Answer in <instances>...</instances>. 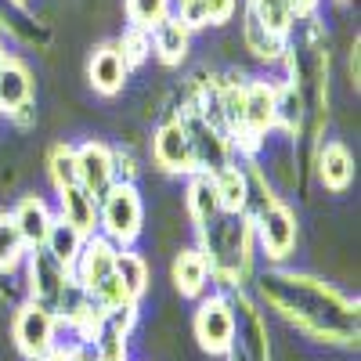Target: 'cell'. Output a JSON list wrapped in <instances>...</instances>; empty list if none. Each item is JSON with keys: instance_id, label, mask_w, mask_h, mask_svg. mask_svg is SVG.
<instances>
[{"instance_id": "obj_11", "label": "cell", "mask_w": 361, "mask_h": 361, "mask_svg": "<svg viewBox=\"0 0 361 361\" xmlns=\"http://www.w3.org/2000/svg\"><path fill=\"white\" fill-rule=\"evenodd\" d=\"M148 152H152L156 170H163L166 177H188V173H195L192 152H188V137H185V130H180L177 119H159L152 137H148Z\"/></svg>"}, {"instance_id": "obj_33", "label": "cell", "mask_w": 361, "mask_h": 361, "mask_svg": "<svg viewBox=\"0 0 361 361\" xmlns=\"http://www.w3.org/2000/svg\"><path fill=\"white\" fill-rule=\"evenodd\" d=\"M238 11V0H206V25L224 29Z\"/></svg>"}, {"instance_id": "obj_10", "label": "cell", "mask_w": 361, "mask_h": 361, "mask_svg": "<svg viewBox=\"0 0 361 361\" xmlns=\"http://www.w3.org/2000/svg\"><path fill=\"white\" fill-rule=\"evenodd\" d=\"M231 311H235V347L246 361H275L271 347V329L264 318V307L253 300L250 289H231Z\"/></svg>"}, {"instance_id": "obj_7", "label": "cell", "mask_w": 361, "mask_h": 361, "mask_svg": "<svg viewBox=\"0 0 361 361\" xmlns=\"http://www.w3.org/2000/svg\"><path fill=\"white\" fill-rule=\"evenodd\" d=\"M253 243L271 267H282L300 243V217L286 199H275L253 217Z\"/></svg>"}, {"instance_id": "obj_19", "label": "cell", "mask_w": 361, "mask_h": 361, "mask_svg": "<svg viewBox=\"0 0 361 361\" xmlns=\"http://www.w3.org/2000/svg\"><path fill=\"white\" fill-rule=\"evenodd\" d=\"M37 98V76L18 54H8L0 62V116L15 112L18 105Z\"/></svg>"}, {"instance_id": "obj_27", "label": "cell", "mask_w": 361, "mask_h": 361, "mask_svg": "<svg viewBox=\"0 0 361 361\" xmlns=\"http://www.w3.org/2000/svg\"><path fill=\"white\" fill-rule=\"evenodd\" d=\"M87 238H90V235L76 231L73 224H66L62 217L54 214V224H51V231H47V238H44V250H47L58 264H62V267L73 271V264H76V257H80V250H83Z\"/></svg>"}, {"instance_id": "obj_37", "label": "cell", "mask_w": 361, "mask_h": 361, "mask_svg": "<svg viewBox=\"0 0 361 361\" xmlns=\"http://www.w3.org/2000/svg\"><path fill=\"white\" fill-rule=\"evenodd\" d=\"M8 58V47H4V37H0V62H4Z\"/></svg>"}, {"instance_id": "obj_13", "label": "cell", "mask_w": 361, "mask_h": 361, "mask_svg": "<svg viewBox=\"0 0 361 361\" xmlns=\"http://www.w3.org/2000/svg\"><path fill=\"white\" fill-rule=\"evenodd\" d=\"M311 170L318 177V185L329 192V195H343L350 185H354V152L343 145V141H322L311 156Z\"/></svg>"}, {"instance_id": "obj_26", "label": "cell", "mask_w": 361, "mask_h": 361, "mask_svg": "<svg viewBox=\"0 0 361 361\" xmlns=\"http://www.w3.org/2000/svg\"><path fill=\"white\" fill-rule=\"evenodd\" d=\"M44 170H47V180H51L54 195L66 192V188H76V185H80V173H76V145H73V141H54V145L47 148Z\"/></svg>"}, {"instance_id": "obj_16", "label": "cell", "mask_w": 361, "mask_h": 361, "mask_svg": "<svg viewBox=\"0 0 361 361\" xmlns=\"http://www.w3.org/2000/svg\"><path fill=\"white\" fill-rule=\"evenodd\" d=\"M0 37H11L33 51H47L51 25L40 22L33 11H25V4H18V0H0Z\"/></svg>"}, {"instance_id": "obj_25", "label": "cell", "mask_w": 361, "mask_h": 361, "mask_svg": "<svg viewBox=\"0 0 361 361\" xmlns=\"http://www.w3.org/2000/svg\"><path fill=\"white\" fill-rule=\"evenodd\" d=\"M214 185H217V199L224 214H246V195H250V177L246 166L231 159L224 170L214 173Z\"/></svg>"}, {"instance_id": "obj_9", "label": "cell", "mask_w": 361, "mask_h": 361, "mask_svg": "<svg viewBox=\"0 0 361 361\" xmlns=\"http://www.w3.org/2000/svg\"><path fill=\"white\" fill-rule=\"evenodd\" d=\"M58 333H62V322L33 300H22L11 314V343L25 361H44L58 343Z\"/></svg>"}, {"instance_id": "obj_2", "label": "cell", "mask_w": 361, "mask_h": 361, "mask_svg": "<svg viewBox=\"0 0 361 361\" xmlns=\"http://www.w3.org/2000/svg\"><path fill=\"white\" fill-rule=\"evenodd\" d=\"M279 66H286V83H293L296 94L304 98V112H307L304 141L314 156L329 123V40H325V25L318 18L293 22ZM311 156H307V166H311Z\"/></svg>"}, {"instance_id": "obj_12", "label": "cell", "mask_w": 361, "mask_h": 361, "mask_svg": "<svg viewBox=\"0 0 361 361\" xmlns=\"http://www.w3.org/2000/svg\"><path fill=\"white\" fill-rule=\"evenodd\" d=\"M76 173H80V188L87 195L102 199L116 185V170H112V145L102 137H87L76 145Z\"/></svg>"}, {"instance_id": "obj_31", "label": "cell", "mask_w": 361, "mask_h": 361, "mask_svg": "<svg viewBox=\"0 0 361 361\" xmlns=\"http://www.w3.org/2000/svg\"><path fill=\"white\" fill-rule=\"evenodd\" d=\"M112 170L116 180H127V185H137V173H141V159L134 152V145H112Z\"/></svg>"}, {"instance_id": "obj_38", "label": "cell", "mask_w": 361, "mask_h": 361, "mask_svg": "<svg viewBox=\"0 0 361 361\" xmlns=\"http://www.w3.org/2000/svg\"><path fill=\"white\" fill-rule=\"evenodd\" d=\"M336 4H347V0H336Z\"/></svg>"}, {"instance_id": "obj_18", "label": "cell", "mask_w": 361, "mask_h": 361, "mask_svg": "<svg viewBox=\"0 0 361 361\" xmlns=\"http://www.w3.org/2000/svg\"><path fill=\"white\" fill-rule=\"evenodd\" d=\"M170 282H173L177 296H185V300H202L209 289H214V279H209V264H206V257H202L195 246H180V250L173 253Z\"/></svg>"}, {"instance_id": "obj_15", "label": "cell", "mask_w": 361, "mask_h": 361, "mask_svg": "<svg viewBox=\"0 0 361 361\" xmlns=\"http://www.w3.org/2000/svg\"><path fill=\"white\" fill-rule=\"evenodd\" d=\"M8 214H11L18 235H22V243L29 250H40L51 224H54V206L40 192H25V195H18V202L8 209Z\"/></svg>"}, {"instance_id": "obj_24", "label": "cell", "mask_w": 361, "mask_h": 361, "mask_svg": "<svg viewBox=\"0 0 361 361\" xmlns=\"http://www.w3.org/2000/svg\"><path fill=\"white\" fill-rule=\"evenodd\" d=\"M243 47L257 58V62L279 66V62H282V54H286V37L271 33V29H264L250 11H243Z\"/></svg>"}, {"instance_id": "obj_17", "label": "cell", "mask_w": 361, "mask_h": 361, "mask_svg": "<svg viewBox=\"0 0 361 361\" xmlns=\"http://www.w3.org/2000/svg\"><path fill=\"white\" fill-rule=\"evenodd\" d=\"M112 275H116V246L105 243L102 235H90L87 243H83V250H80V257H76V264H73L76 286L83 293H94Z\"/></svg>"}, {"instance_id": "obj_28", "label": "cell", "mask_w": 361, "mask_h": 361, "mask_svg": "<svg viewBox=\"0 0 361 361\" xmlns=\"http://www.w3.org/2000/svg\"><path fill=\"white\" fill-rule=\"evenodd\" d=\"M112 44H116L119 58H123V66H127L130 73L141 69L148 58H152V37H148L145 29H137V25H123V33H119Z\"/></svg>"}, {"instance_id": "obj_35", "label": "cell", "mask_w": 361, "mask_h": 361, "mask_svg": "<svg viewBox=\"0 0 361 361\" xmlns=\"http://www.w3.org/2000/svg\"><path fill=\"white\" fill-rule=\"evenodd\" d=\"M286 4H289V15H293V22H307V18H318L322 0H286Z\"/></svg>"}, {"instance_id": "obj_23", "label": "cell", "mask_w": 361, "mask_h": 361, "mask_svg": "<svg viewBox=\"0 0 361 361\" xmlns=\"http://www.w3.org/2000/svg\"><path fill=\"white\" fill-rule=\"evenodd\" d=\"M116 279L127 289V296L134 304H141L148 296V289H152V267H148L145 253H137V246L134 250H116Z\"/></svg>"}, {"instance_id": "obj_30", "label": "cell", "mask_w": 361, "mask_h": 361, "mask_svg": "<svg viewBox=\"0 0 361 361\" xmlns=\"http://www.w3.org/2000/svg\"><path fill=\"white\" fill-rule=\"evenodd\" d=\"M123 15H127V25H137L145 33L173 15V0H123Z\"/></svg>"}, {"instance_id": "obj_39", "label": "cell", "mask_w": 361, "mask_h": 361, "mask_svg": "<svg viewBox=\"0 0 361 361\" xmlns=\"http://www.w3.org/2000/svg\"><path fill=\"white\" fill-rule=\"evenodd\" d=\"M18 4H25V0H18Z\"/></svg>"}, {"instance_id": "obj_29", "label": "cell", "mask_w": 361, "mask_h": 361, "mask_svg": "<svg viewBox=\"0 0 361 361\" xmlns=\"http://www.w3.org/2000/svg\"><path fill=\"white\" fill-rule=\"evenodd\" d=\"M243 11H250L264 29H271L279 37H289V29H293V15H289L286 0H246Z\"/></svg>"}, {"instance_id": "obj_3", "label": "cell", "mask_w": 361, "mask_h": 361, "mask_svg": "<svg viewBox=\"0 0 361 361\" xmlns=\"http://www.w3.org/2000/svg\"><path fill=\"white\" fill-rule=\"evenodd\" d=\"M195 250L206 257L217 289H250L257 275V243L253 221L246 214H217L206 228L195 231Z\"/></svg>"}, {"instance_id": "obj_36", "label": "cell", "mask_w": 361, "mask_h": 361, "mask_svg": "<svg viewBox=\"0 0 361 361\" xmlns=\"http://www.w3.org/2000/svg\"><path fill=\"white\" fill-rule=\"evenodd\" d=\"M347 76H350V87L357 90V87H361V40H357V37H354L350 54H347Z\"/></svg>"}, {"instance_id": "obj_21", "label": "cell", "mask_w": 361, "mask_h": 361, "mask_svg": "<svg viewBox=\"0 0 361 361\" xmlns=\"http://www.w3.org/2000/svg\"><path fill=\"white\" fill-rule=\"evenodd\" d=\"M148 37H152V54L159 58L166 69H177V66L188 62V54H192V29L180 18H173V15L163 18Z\"/></svg>"}, {"instance_id": "obj_14", "label": "cell", "mask_w": 361, "mask_h": 361, "mask_svg": "<svg viewBox=\"0 0 361 361\" xmlns=\"http://www.w3.org/2000/svg\"><path fill=\"white\" fill-rule=\"evenodd\" d=\"M130 80V69L123 66V58H119L116 44H98L94 51H90L87 58V83L94 94L102 98H116V94H123V87Z\"/></svg>"}, {"instance_id": "obj_22", "label": "cell", "mask_w": 361, "mask_h": 361, "mask_svg": "<svg viewBox=\"0 0 361 361\" xmlns=\"http://www.w3.org/2000/svg\"><path fill=\"white\" fill-rule=\"evenodd\" d=\"M54 214L62 217L66 224H73L76 231L83 235H98V199L94 195H87L80 185L76 188H66V192H58L54 195Z\"/></svg>"}, {"instance_id": "obj_1", "label": "cell", "mask_w": 361, "mask_h": 361, "mask_svg": "<svg viewBox=\"0 0 361 361\" xmlns=\"http://www.w3.org/2000/svg\"><path fill=\"white\" fill-rule=\"evenodd\" d=\"M253 300L289 329L322 347H357L361 311L357 300L311 271L267 267L253 275Z\"/></svg>"}, {"instance_id": "obj_5", "label": "cell", "mask_w": 361, "mask_h": 361, "mask_svg": "<svg viewBox=\"0 0 361 361\" xmlns=\"http://www.w3.org/2000/svg\"><path fill=\"white\" fill-rule=\"evenodd\" d=\"M145 231V199L137 185L116 180L98 199V235L116 250H134Z\"/></svg>"}, {"instance_id": "obj_32", "label": "cell", "mask_w": 361, "mask_h": 361, "mask_svg": "<svg viewBox=\"0 0 361 361\" xmlns=\"http://www.w3.org/2000/svg\"><path fill=\"white\" fill-rule=\"evenodd\" d=\"M44 361H94V347H90V343H76V340H69V343L58 340Z\"/></svg>"}, {"instance_id": "obj_6", "label": "cell", "mask_w": 361, "mask_h": 361, "mask_svg": "<svg viewBox=\"0 0 361 361\" xmlns=\"http://www.w3.org/2000/svg\"><path fill=\"white\" fill-rule=\"evenodd\" d=\"M192 336L202 354L209 357H228L235 347V311L231 296L224 289H209L202 300H195L192 314Z\"/></svg>"}, {"instance_id": "obj_20", "label": "cell", "mask_w": 361, "mask_h": 361, "mask_svg": "<svg viewBox=\"0 0 361 361\" xmlns=\"http://www.w3.org/2000/svg\"><path fill=\"white\" fill-rule=\"evenodd\" d=\"M217 214H224V209H221V199H217L214 173H188L185 177V217H188V224L199 231Z\"/></svg>"}, {"instance_id": "obj_4", "label": "cell", "mask_w": 361, "mask_h": 361, "mask_svg": "<svg viewBox=\"0 0 361 361\" xmlns=\"http://www.w3.org/2000/svg\"><path fill=\"white\" fill-rule=\"evenodd\" d=\"M22 293H25V300H33V304H40L44 311H51L58 322H66L87 300V293L73 279V271L58 264L44 246L25 253V264H22Z\"/></svg>"}, {"instance_id": "obj_8", "label": "cell", "mask_w": 361, "mask_h": 361, "mask_svg": "<svg viewBox=\"0 0 361 361\" xmlns=\"http://www.w3.org/2000/svg\"><path fill=\"white\" fill-rule=\"evenodd\" d=\"M177 123H180V130H185V137H188V152H192L195 173H217V170H224L235 159L228 134L217 123H209L202 112L188 109V112L177 116Z\"/></svg>"}, {"instance_id": "obj_34", "label": "cell", "mask_w": 361, "mask_h": 361, "mask_svg": "<svg viewBox=\"0 0 361 361\" xmlns=\"http://www.w3.org/2000/svg\"><path fill=\"white\" fill-rule=\"evenodd\" d=\"M4 119H8L15 130H33V127H37V119H40V112H37V98H33V102H25V105H18V109L8 112Z\"/></svg>"}]
</instances>
